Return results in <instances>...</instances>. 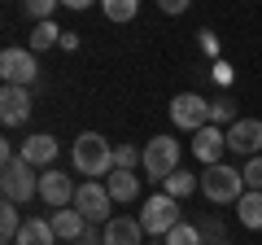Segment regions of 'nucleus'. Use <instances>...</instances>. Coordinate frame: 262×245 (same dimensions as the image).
Instances as JSON below:
<instances>
[{
    "instance_id": "nucleus-1",
    "label": "nucleus",
    "mask_w": 262,
    "mask_h": 245,
    "mask_svg": "<svg viewBox=\"0 0 262 245\" xmlns=\"http://www.w3.org/2000/svg\"><path fill=\"white\" fill-rule=\"evenodd\" d=\"M70 162H75V171L88 175V179H110L114 175V145L105 140L101 132H83V136H75Z\"/></svg>"
},
{
    "instance_id": "nucleus-2",
    "label": "nucleus",
    "mask_w": 262,
    "mask_h": 245,
    "mask_svg": "<svg viewBox=\"0 0 262 245\" xmlns=\"http://www.w3.org/2000/svg\"><path fill=\"white\" fill-rule=\"evenodd\" d=\"M245 175L236 167H227V162H214V167L201 171V197L214 201V206H232V201L245 197Z\"/></svg>"
},
{
    "instance_id": "nucleus-3",
    "label": "nucleus",
    "mask_w": 262,
    "mask_h": 245,
    "mask_svg": "<svg viewBox=\"0 0 262 245\" xmlns=\"http://www.w3.org/2000/svg\"><path fill=\"white\" fill-rule=\"evenodd\" d=\"M0 189H5V201H18L27 206L31 197H39V175L31 162H9V167H0Z\"/></svg>"
},
{
    "instance_id": "nucleus-4",
    "label": "nucleus",
    "mask_w": 262,
    "mask_h": 245,
    "mask_svg": "<svg viewBox=\"0 0 262 245\" xmlns=\"http://www.w3.org/2000/svg\"><path fill=\"white\" fill-rule=\"evenodd\" d=\"M136 219H140L144 232H153V236H166L175 223H184V219H179V201L170 197V193H153V197L140 206V215H136Z\"/></svg>"
},
{
    "instance_id": "nucleus-5",
    "label": "nucleus",
    "mask_w": 262,
    "mask_h": 245,
    "mask_svg": "<svg viewBox=\"0 0 262 245\" xmlns=\"http://www.w3.org/2000/svg\"><path fill=\"white\" fill-rule=\"evenodd\" d=\"M170 171H179V140L175 136H153L144 145V175L162 184Z\"/></svg>"
},
{
    "instance_id": "nucleus-6",
    "label": "nucleus",
    "mask_w": 262,
    "mask_h": 245,
    "mask_svg": "<svg viewBox=\"0 0 262 245\" xmlns=\"http://www.w3.org/2000/svg\"><path fill=\"white\" fill-rule=\"evenodd\" d=\"M110 206H114V197H110V189H105L101 179H88V184H79V193H75V210L88 219V223H110Z\"/></svg>"
},
{
    "instance_id": "nucleus-7",
    "label": "nucleus",
    "mask_w": 262,
    "mask_h": 245,
    "mask_svg": "<svg viewBox=\"0 0 262 245\" xmlns=\"http://www.w3.org/2000/svg\"><path fill=\"white\" fill-rule=\"evenodd\" d=\"M170 122H175L179 132H201V127H210V101L196 96V92H179L170 101Z\"/></svg>"
},
{
    "instance_id": "nucleus-8",
    "label": "nucleus",
    "mask_w": 262,
    "mask_h": 245,
    "mask_svg": "<svg viewBox=\"0 0 262 245\" xmlns=\"http://www.w3.org/2000/svg\"><path fill=\"white\" fill-rule=\"evenodd\" d=\"M0 75H5V84H18V88H31L39 75V62L31 48H5L0 53Z\"/></svg>"
},
{
    "instance_id": "nucleus-9",
    "label": "nucleus",
    "mask_w": 262,
    "mask_h": 245,
    "mask_svg": "<svg viewBox=\"0 0 262 245\" xmlns=\"http://www.w3.org/2000/svg\"><path fill=\"white\" fill-rule=\"evenodd\" d=\"M75 193H79V184L66 175V171H57V167H44V171H39V201H48L53 210L75 206Z\"/></svg>"
},
{
    "instance_id": "nucleus-10",
    "label": "nucleus",
    "mask_w": 262,
    "mask_h": 245,
    "mask_svg": "<svg viewBox=\"0 0 262 245\" xmlns=\"http://www.w3.org/2000/svg\"><path fill=\"white\" fill-rule=\"evenodd\" d=\"M227 153H236V158H258L262 153V118H236L227 127Z\"/></svg>"
},
{
    "instance_id": "nucleus-11",
    "label": "nucleus",
    "mask_w": 262,
    "mask_h": 245,
    "mask_svg": "<svg viewBox=\"0 0 262 245\" xmlns=\"http://www.w3.org/2000/svg\"><path fill=\"white\" fill-rule=\"evenodd\" d=\"M31 88H18V84H5L0 88V122L5 127H18V122L31 118Z\"/></svg>"
},
{
    "instance_id": "nucleus-12",
    "label": "nucleus",
    "mask_w": 262,
    "mask_h": 245,
    "mask_svg": "<svg viewBox=\"0 0 262 245\" xmlns=\"http://www.w3.org/2000/svg\"><path fill=\"white\" fill-rule=\"evenodd\" d=\"M196 140H192V153L201 158V167H214V162H223L227 158V132L223 127H201V132H192Z\"/></svg>"
},
{
    "instance_id": "nucleus-13",
    "label": "nucleus",
    "mask_w": 262,
    "mask_h": 245,
    "mask_svg": "<svg viewBox=\"0 0 262 245\" xmlns=\"http://www.w3.org/2000/svg\"><path fill=\"white\" fill-rule=\"evenodd\" d=\"M101 245H144V223L131 215H114L101 228Z\"/></svg>"
},
{
    "instance_id": "nucleus-14",
    "label": "nucleus",
    "mask_w": 262,
    "mask_h": 245,
    "mask_svg": "<svg viewBox=\"0 0 262 245\" xmlns=\"http://www.w3.org/2000/svg\"><path fill=\"white\" fill-rule=\"evenodd\" d=\"M18 158L31 162V167H53V162H57V140H53L48 132H35V136H27V140H22Z\"/></svg>"
},
{
    "instance_id": "nucleus-15",
    "label": "nucleus",
    "mask_w": 262,
    "mask_h": 245,
    "mask_svg": "<svg viewBox=\"0 0 262 245\" xmlns=\"http://www.w3.org/2000/svg\"><path fill=\"white\" fill-rule=\"evenodd\" d=\"M48 223H53V232L61 236V241H79V236H83L88 228H92V223H88V219L79 215L75 206H61V210H53V219H48Z\"/></svg>"
},
{
    "instance_id": "nucleus-16",
    "label": "nucleus",
    "mask_w": 262,
    "mask_h": 245,
    "mask_svg": "<svg viewBox=\"0 0 262 245\" xmlns=\"http://www.w3.org/2000/svg\"><path fill=\"white\" fill-rule=\"evenodd\" d=\"M105 189H110L114 201H136V197H140V175H136V171L114 167V175L105 179Z\"/></svg>"
},
{
    "instance_id": "nucleus-17",
    "label": "nucleus",
    "mask_w": 262,
    "mask_h": 245,
    "mask_svg": "<svg viewBox=\"0 0 262 245\" xmlns=\"http://www.w3.org/2000/svg\"><path fill=\"white\" fill-rule=\"evenodd\" d=\"M13 245H57V232H53L48 219H27L22 232L13 236Z\"/></svg>"
},
{
    "instance_id": "nucleus-18",
    "label": "nucleus",
    "mask_w": 262,
    "mask_h": 245,
    "mask_svg": "<svg viewBox=\"0 0 262 245\" xmlns=\"http://www.w3.org/2000/svg\"><path fill=\"white\" fill-rule=\"evenodd\" d=\"M236 219H241L249 232H262V193L258 189H249L241 201H236Z\"/></svg>"
},
{
    "instance_id": "nucleus-19",
    "label": "nucleus",
    "mask_w": 262,
    "mask_h": 245,
    "mask_svg": "<svg viewBox=\"0 0 262 245\" xmlns=\"http://www.w3.org/2000/svg\"><path fill=\"white\" fill-rule=\"evenodd\" d=\"M196 189H201V179H196V175H188V171H170V175L162 179V193H170V197H175V201L192 197Z\"/></svg>"
},
{
    "instance_id": "nucleus-20",
    "label": "nucleus",
    "mask_w": 262,
    "mask_h": 245,
    "mask_svg": "<svg viewBox=\"0 0 262 245\" xmlns=\"http://www.w3.org/2000/svg\"><path fill=\"white\" fill-rule=\"evenodd\" d=\"M53 44H61V31H57L53 22H35V27H31L27 48H31V53H44V48H53Z\"/></svg>"
},
{
    "instance_id": "nucleus-21",
    "label": "nucleus",
    "mask_w": 262,
    "mask_h": 245,
    "mask_svg": "<svg viewBox=\"0 0 262 245\" xmlns=\"http://www.w3.org/2000/svg\"><path fill=\"white\" fill-rule=\"evenodd\" d=\"M22 223H27V219L18 215V201H5V206H0V241L13 245V236L22 232Z\"/></svg>"
},
{
    "instance_id": "nucleus-22",
    "label": "nucleus",
    "mask_w": 262,
    "mask_h": 245,
    "mask_svg": "<svg viewBox=\"0 0 262 245\" xmlns=\"http://www.w3.org/2000/svg\"><path fill=\"white\" fill-rule=\"evenodd\" d=\"M101 9H105L110 22H131L140 13V0H101Z\"/></svg>"
},
{
    "instance_id": "nucleus-23",
    "label": "nucleus",
    "mask_w": 262,
    "mask_h": 245,
    "mask_svg": "<svg viewBox=\"0 0 262 245\" xmlns=\"http://www.w3.org/2000/svg\"><path fill=\"white\" fill-rule=\"evenodd\" d=\"M162 241H166V245H206V236H201V228H196V223H175Z\"/></svg>"
},
{
    "instance_id": "nucleus-24",
    "label": "nucleus",
    "mask_w": 262,
    "mask_h": 245,
    "mask_svg": "<svg viewBox=\"0 0 262 245\" xmlns=\"http://www.w3.org/2000/svg\"><path fill=\"white\" fill-rule=\"evenodd\" d=\"M114 167H122V171L144 167V149H136V145H114Z\"/></svg>"
},
{
    "instance_id": "nucleus-25",
    "label": "nucleus",
    "mask_w": 262,
    "mask_h": 245,
    "mask_svg": "<svg viewBox=\"0 0 262 245\" xmlns=\"http://www.w3.org/2000/svg\"><path fill=\"white\" fill-rule=\"evenodd\" d=\"M210 122L227 132V127L236 122V105H232V101H210Z\"/></svg>"
},
{
    "instance_id": "nucleus-26",
    "label": "nucleus",
    "mask_w": 262,
    "mask_h": 245,
    "mask_svg": "<svg viewBox=\"0 0 262 245\" xmlns=\"http://www.w3.org/2000/svg\"><path fill=\"white\" fill-rule=\"evenodd\" d=\"M241 175H245V189H258L262 193V153H258V158H245Z\"/></svg>"
},
{
    "instance_id": "nucleus-27",
    "label": "nucleus",
    "mask_w": 262,
    "mask_h": 245,
    "mask_svg": "<svg viewBox=\"0 0 262 245\" xmlns=\"http://www.w3.org/2000/svg\"><path fill=\"white\" fill-rule=\"evenodd\" d=\"M61 5V0H27V13L35 22H53V9Z\"/></svg>"
},
{
    "instance_id": "nucleus-28",
    "label": "nucleus",
    "mask_w": 262,
    "mask_h": 245,
    "mask_svg": "<svg viewBox=\"0 0 262 245\" xmlns=\"http://www.w3.org/2000/svg\"><path fill=\"white\" fill-rule=\"evenodd\" d=\"M196 228H201V236H206V245H214V241H227V236H223V223H219V219H201Z\"/></svg>"
},
{
    "instance_id": "nucleus-29",
    "label": "nucleus",
    "mask_w": 262,
    "mask_h": 245,
    "mask_svg": "<svg viewBox=\"0 0 262 245\" xmlns=\"http://www.w3.org/2000/svg\"><path fill=\"white\" fill-rule=\"evenodd\" d=\"M188 5H192V0H158V9H162V13H170V18H179Z\"/></svg>"
},
{
    "instance_id": "nucleus-30",
    "label": "nucleus",
    "mask_w": 262,
    "mask_h": 245,
    "mask_svg": "<svg viewBox=\"0 0 262 245\" xmlns=\"http://www.w3.org/2000/svg\"><path fill=\"white\" fill-rule=\"evenodd\" d=\"M61 48H66V53H75V48H79V35H75V31H61Z\"/></svg>"
},
{
    "instance_id": "nucleus-31",
    "label": "nucleus",
    "mask_w": 262,
    "mask_h": 245,
    "mask_svg": "<svg viewBox=\"0 0 262 245\" xmlns=\"http://www.w3.org/2000/svg\"><path fill=\"white\" fill-rule=\"evenodd\" d=\"M79 245H101V236H96V228H88V232L79 236Z\"/></svg>"
},
{
    "instance_id": "nucleus-32",
    "label": "nucleus",
    "mask_w": 262,
    "mask_h": 245,
    "mask_svg": "<svg viewBox=\"0 0 262 245\" xmlns=\"http://www.w3.org/2000/svg\"><path fill=\"white\" fill-rule=\"evenodd\" d=\"M66 9H88V5H96V0H61Z\"/></svg>"
},
{
    "instance_id": "nucleus-33",
    "label": "nucleus",
    "mask_w": 262,
    "mask_h": 245,
    "mask_svg": "<svg viewBox=\"0 0 262 245\" xmlns=\"http://www.w3.org/2000/svg\"><path fill=\"white\" fill-rule=\"evenodd\" d=\"M214 245H232V241H214Z\"/></svg>"
},
{
    "instance_id": "nucleus-34",
    "label": "nucleus",
    "mask_w": 262,
    "mask_h": 245,
    "mask_svg": "<svg viewBox=\"0 0 262 245\" xmlns=\"http://www.w3.org/2000/svg\"><path fill=\"white\" fill-rule=\"evenodd\" d=\"M258 118H262V114H258Z\"/></svg>"
},
{
    "instance_id": "nucleus-35",
    "label": "nucleus",
    "mask_w": 262,
    "mask_h": 245,
    "mask_svg": "<svg viewBox=\"0 0 262 245\" xmlns=\"http://www.w3.org/2000/svg\"><path fill=\"white\" fill-rule=\"evenodd\" d=\"M162 245H166V241H162Z\"/></svg>"
}]
</instances>
